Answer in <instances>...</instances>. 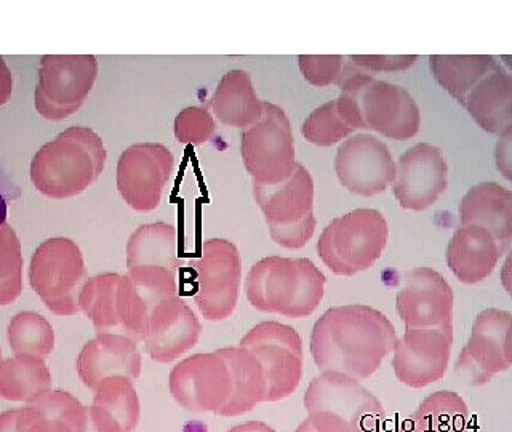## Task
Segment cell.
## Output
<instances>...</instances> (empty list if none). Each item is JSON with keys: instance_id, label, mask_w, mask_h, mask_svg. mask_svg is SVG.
Returning <instances> with one entry per match:
<instances>
[{"instance_id": "cell-1", "label": "cell", "mask_w": 512, "mask_h": 432, "mask_svg": "<svg viewBox=\"0 0 512 432\" xmlns=\"http://www.w3.org/2000/svg\"><path fill=\"white\" fill-rule=\"evenodd\" d=\"M397 335L391 320L365 304L328 309L314 324L311 354L324 372L365 380L394 349Z\"/></svg>"}, {"instance_id": "cell-2", "label": "cell", "mask_w": 512, "mask_h": 432, "mask_svg": "<svg viewBox=\"0 0 512 432\" xmlns=\"http://www.w3.org/2000/svg\"><path fill=\"white\" fill-rule=\"evenodd\" d=\"M106 159L108 152L95 130L66 128L32 157V184L50 199H71L100 178Z\"/></svg>"}, {"instance_id": "cell-3", "label": "cell", "mask_w": 512, "mask_h": 432, "mask_svg": "<svg viewBox=\"0 0 512 432\" xmlns=\"http://www.w3.org/2000/svg\"><path fill=\"white\" fill-rule=\"evenodd\" d=\"M325 282L324 272L308 258L269 256L253 264L245 292L258 311L303 319L319 308Z\"/></svg>"}, {"instance_id": "cell-4", "label": "cell", "mask_w": 512, "mask_h": 432, "mask_svg": "<svg viewBox=\"0 0 512 432\" xmlns=\"http://www.w3.org/2000/svg\"><path fill=\"white\" fill-rule=\"evenodd\" d=\"M304 407L319 432H383L386 421L380 400L343 373L316 376L304 394Z\"/></svg>"}, {"instance_id": "cell-5", "label": "cell", "mask_w": 512, "mask_h": 432, "mask_svg": "<svg viewBox=\"0 0 512 432\" xmlns=\"http://www.w3.org/2000/svg\"><path fill=\"white\" fill-rule=\"evenodd\" d=\"M338 85L341 95L357 104L368 130L399 141L410 140L420 130V106L405 88L376 80L354 64L344 66Z\"/></svg>"}, {"instance_id": "cell-6", "label": "cell", "mask_w": 512, "mask_h": 432, "mask_svg": "<svg viewBox=\"0 0 512 432\" xmlns=\"http://www.w3.org/2000/svg\"><path fill=\"white\" fill-rule=\"evenodd\" d=\"M388 237V221L381 212L360 208L327 224L317 240V253L336 276H356L380 260Z\"/></svg>"}, {"instance_id": "cell-7", "label": "cell", "mask_w": 512, "mask_h": 432, "mask_svg": "<svg viewBox=\"0 0 512 432\" xmlns=\"http://www.w3.org/2000/svg\"><path fill=\"white\" fill-rule=\"evenodd\" d=\"M253 196L260 205L269 234L284 248H303L314 229V181L311 173L298 164L292 176L272 186L253 183Z\"/></svg>"}, {"instance_id": "cell-8", "label": "cell", "mask_w": 512, "mask_h": 432, "mask_svg": "<svg viewBox=\"0 0 512 432\" xmlns=\"http://www.w3.org/2000/svg\"><path fill=\"white\" fill-rule=\"evenodd\" d=\"M87 280L84 255L68 237L45 240L32 255L29 282L56 316H76L80 292Z\"/></svg>"}, {"instance_id": "cell-9", "label": "cell", "mask_w": 512, "mask_h": 432, "mask_svg": "<svg viewBox=\"0 0 512 432\" xmlns=\"http://www.w3.org/2000/svg\"><path fill=\"white\" fill-rule=\"evenodd\" d=\"M240 154L255 184L272 186L293 175L298 167L295 138L284 109L263 101L260 120L240 136Z\"/></svg>"}, {"instance_id": "cell-10", "label": "cell", "mask_w": 512, "mask_h": 432, "mask_svg": "<svg viewBox=\"0 0 512 432\" xmlns=\"http://www.w3.org/2000/svg\"><path fill=\"white\" fill-rule=\"evenodd\" d=\"M98 76L93 55H45L40 60L34 104L40 116L64 120L82 108Z\"/></svg>"}, {"instance_id": "cell-11", "label": "cell", "mask_w": 512, "mask_h": 432, "mask_svg": "<svg viewBox=\"0 0 512 432\" xmlns=\"http://www.w3.org/2000/svg\"><path fill=\"white\" fill-rule=\"evenodd\" d=\"M240 348L260 360L268 394L264 402L292 396L303 376V341L295 328L280 322H261L240 341Z\"/></svg>"}, {"instance_id": "cell-12", "label": "cell", "mask_w": 512, "mask_h": 432, "mask_svg": "<svg viewBox=\"0 0 512 432\" xmlns=\"http://www.w3.org/2000/svg\"><path fill=\"white\" fill-rule=\"evenodd\" d=\"M191 266L196 271L194 301L200 314L213 322L231 317L242 282V258L236 245L226 239L205 240Z\"/></svg>"}, {"instance_id": "cell-13", "label": "cell", "mask_w": 512, "mask_h": 432, "mask_svg": "<svg viewBox=\"0 0 512 432\" xmlns=\"http://www.w3.org/2000/svg\"><path fill=\"white\" fill-rule=\"evenodd\" d=\"M512 367V312L485 309L472 324L456 372L471 386H482Z\"/></svg>"}, {"instance_id": "cell-14", "label": "cell", "mask_w": 512, "mask_h": 432, "mask_svg": "<svg viewBox=\"0 0 512 432\" xmlns=\"http://www.w3.org/2000/svg\"><path fill=\"white\" fill-rule=\"evenodd\" d=\"M175 157L160 143H138L122 152L117 162V189L135 212H152L162 200L173 173Z\"/></svg>"}, {"instance_id": "cell-15", "label": "cell", "mask_w": 512, "mask_h": 432, "mask_svg": "<svg viewBox=\"0 0 512 432\" xmlns=\"http://www.w3.org/2000/svg\"><path fill=\"white\" fill-rule=\"evenodd\" d=\"M453 324L407 327L394 344L392 368L408 388H426L444 378L452 356Z\"/></svg>"}, {"instance_id": "cell-16", "label": "cell", "mask_w": 512, "mask_h": 432, "mask_svg": "<svg viewBox=\"0 0 512 432\" xmlns=\"http://www.w3.org/2000/svg\"><path fill=\"white\" fill-rule=\"evenodd\" d=\"M170 394L189 412L218 413L232 394L229 365L218 352L186 357L170 372Z\"/></svg>"}, {"instance_id": "cell-17", "label": "cell", "mask_w": 512, "mask_h": 432, "mask_svg": "<svg viewBox=\"0 0 512 432\" xmlns=\"http://www.w3.org/2000/svg\"><path fill=\"white\" fill-rule=\"evenodd\" d=\"M335 172L344 188L357 196L380 194L396 178V164L383 141L368 133L351 136L336 152Z\"/></svg>"}, {"instance_id": "cell-18", "label": "cell", "mask_w": 512, "mask_h": 432, "mask_svg": "<svg viewBox=\"0 0 512 432\" xmlns=\"http://www.w3.org/2000/svg\"><path fill=\"white\" fill-rule=\"evenodd\" d=\"M448 165L444 154L429 143H418L400 157L392 191L400 207L423 212L436 204L447 189Z\"/></svg>"}, {"instance_id": "cell-19", "label": "cell", "mask_w": 512, "mask_h": 432, "mask_svg": "<svg viewBox=\"0 0 512 432\" xmlns=\"http://www.w3.org/2000/svg\"><path fill=\"white\" fill-rule=\"evenodd\" d=\"M452 287L431 268L407 272L396 298L399 317L407 327H440L453 324Z\"/></svg>"}, {"instance_id": "cell-20", "label": "cell", "mask_w": 512, "mask_h": 432, "mask_svg": "<svg viewBox=\"0 0 512 432\" xmlns=\"http://www.w3.org/2000/svg\"><path fill=\"white\" fill-rule=\"evenodd\" d=\"M202 325L180 296H168L149 314L143 343L149 357L168 364L196 346Z\"/></svg>"}, {"instance_id": "cell-21", "label": "cell", "mask_w": 512, "mask_h": 432, "mask_svg": "<svg viewBox=\"0 0 512 432\" xmlns=\"http://www.w3.org/2000/svg\"><path fill=\"white\" fill-rule=\"evenodd\" d=\"M77 373L87 388L95 391L111 376L135 381L141 373V352L136 341L120 333H98L88 341L76 362Z\"/></svg>"}, {"instance_id": "cell-22", "label": "cell", "mask_w": 512, "mask_h": 432, "mask_svg": "<svg viewBox=\"0 0 512 432\" xmlns=\"http://www.w3.org/2000/svg\"><path fill=\"white\" fill-rule=\"evenodd\" d=\"M463 226L487 229L501 253L512 244V191L493 181L476 184L464 194L460 205Z\"/></svg>"}, {"instance_id": "cell-23", "label": "cell", "mask_w": 512, "mask_h": 432, "mask_svg": "<svg viewBox=\"0 0 512 432\" xmlns=\"http://www.w3.org/2000/svg\"><path fill=\"white\" fill-rule=\"evenodd\" d=\"M501 255L500 245L487 229L461 226L448 242L445 258L456 279L474 285L492 274Z\"/></svg>"}, {"instance_id": "cell-24", "label": "cell", "mask_w": 512, "mask_h": 432, "mask_svg": "<svg viewBox=\"0 0 512 432\" xmlns=\"http://www.w3.org/2000/svg\"><path fill=\"white\" fill-rule=\"evenodd\" d=\"M480 128L501 135L512 127V74L495 69L480 80L463 101Z\"/></svg>"}, {"instance_id": "cell-25", "label": "cell", "mask_w": 512, "mask_h": 432, "mask_svg": "<svg viewBox=\"0 0 512 432\" xmlns=\"http://www.w3.org/2000/svg\"><path fill=\"white\" fill-rule=\"evenodd\" d=\"M87 407L64 391H50L20 410V432H85Z\"/></svg>"}, {"instance_id": "cell-26", "label": "cell", "mask_w": 512, "mask_h": 432, "mask_svg": "<svg viewBox=\"0 0 512 432\" xmlns=\"http://www.w3.org/2000/svg\"><path fill=\"white\" fill-rule=\"evenodd\" d=\"M210 106L221 124L242 130L263 114V101L256 95L252 76L242 69H232L221 77Z\"/></svg>"}, {"instance_id": "cell-27", "label": "cell", "mask_w": 512, "mask_h": 432, "mask_svg": "<svg viewBox=\"0 0 512 432\" xmlns=\"http://www.w3.org/2000/svg\"><path fill=\"white\" fill-rule=\"evenodd\" d=\"M216 352L228 362L232 376L231 397L218 415L239 416L252 412L256 404L264 402L268 394V381L260 360L240 346L218 349Z\"/></svg>"}, {"instance_id": "cell-28", "label": "cell", "mask_w": 512, "mask_h": 432, "mask_svg": "<svg viewBox=\"0 0 512 432\" xmlns=\"http://www.w3.org/2000/svg\"><path fill=\"white\" fill-rule=\"evenodd\" d=\"M364 127L357 104L341 95L338 100L328 101L314 109L301 125L304 140L320 148L340 143L344 138Z\"/></svg>"}, {"instance_id": "cell-29", "label": "cell", "mask_w": 512, "mask_h": 432, "mask_svg": "<svg viewBox=\"0 0 512 432\" xmlns=\"http://www.w3.org/2000/svg\"><path fill=\"white\" fill-rule=\"evenodd\" d=\"M469 420L471 413L460 394L437 391L408 416L399 432H468Z\"/></svg>"}, {"instance_id": "cell-30", "label": "cell", "mask_w": 512, "mask_h": 432, "mask_svg": "<svg viewBox=\"0 0 512 432\" xmlns=\"http://www.w3.org/2000/svg\"><path fill=\"white\" fill-rule=\"evenodd\" d=\"M52 388V375L44 359L18 356L0 359V397L10 402H34Z\"/></svg>"}, {"instance_id": "cell-31", "label": "cell", "mask_w": 512, "mask_h": 432, "mask_svg": "<svg viewBox=\"0 0 512 432\" xmlns=\"http://www.w3.org/2000/svg\"><path fill=\"white\" fill-rule=\"evenodd\" d=\"M176 229L173 224H143L127 244V268H162L178 271Z\"/></svg>"}, {"instance_id": "cell-32", "label": "cell", "mask_w": 512, "mask_h": 432, "mask_svg": "<svg viewBox=\"0 0 512 432\" xmlns=\"http://www.w3.org/2000/svg\"><path fill=\"white\" fill-rule=\"evenodd\" d=\"M429 66L440 87L461 104L480 80L500 68L490 55H432Z\"/></svg>"}, {"instance_id": "cell-33", "label": "cell", "mask_w": 512, "mask_h": 432, "mask_svg": "<svg viewBox=\"0 0 512 432\" xmlns=\"http://www.w3.org/2000/svg\"><path fill=\"white\" fill-rule=\"evenodd\" d=\"M120 274L106 272L90 277L79 296L80 311L92 320L98 333H120L117 288Z\"/></svg>"}, {"instance_id": "cell-34", "label": "cell", "mask_w": 512, "mask_h": 432, "mask_svg": "<svg viewBox=\"0 0 512 432\" xmlns=\"http://www.w3.org/2000/svg\"><path fill=\"white\" fill-rule=\"evenodd\" d=\"M8 341L16 356L26 354L45 359L55 348V332L45 317L37 312L24 311L10 320Z\"/></svg>"}, {"instance_id": "cell-35", "label": "cell", "mask_w": 512, "mask_h": 432, "mask_svg": "<svg viewBox=\"0 0 512 432\" xmlns=\"http://www.w3.org/2000/svg\"><path fill=\"white\" fill-rule=\"evenodd\" d=\"M93 404L100 405L116 418L124 432H133L140 423V399L133 381L125 376H111L95 389Z\"/></svg>"}, {"instance_id": "cell-36", "label": "cell", "mask_w": 512, "mask_h": 432, "mask_svg": "<svg viewBox=\"0 0 512 432\" xmlns=\"http://www.w3.org/2000/svg\"><path fill=\"white\" fill-rule=\"evenodd\" d=\"M23 292V255L12 226L0 229V306L15 303Z\"/></svg>"}, {"instance_id": "cell-37", "label": "cell", "mask_w": 512, "mask_h": 432, "mask_svg": "<svg viewBox=\"0 0 512 432\" xmlns=\"http://www.w3.org/2000/svg\"><path fill=\"white\" fill-rule=\"evenodd\" d=\"M216 122L212 114L204 108L183 109L175 119V138L178 143L200 146L212 138Z\"/></svg>"}, {"instance_id": "cell-38", "label": "cell", "mask_w": 512, "mask_h": 432, "mask_svg": "<svg viewBox=\"0 0 512 432\" xmlns=\"http://www.w3.org/2000/svg\"><path fill=\"white\" fill-rule=\"evenodd\" d=\"M298 66L309 84L314 87H328L340 84L346 63L341 55H300Z\"/></svg>"}, {"instance_id": "cell-39", "label": "cell", "mask_w": 512, "mask_h": 432, "mask_svg": "<svg viewBox=\"0 0 512 432\" xmlns=\"http://www.w3.org/2000/svg\"><path fill=\"white\" fill-rule=\"evenodd\" d=\"M352 64L359 69L372 72L404 71L418 60L416 55H352Z\"/></svg>"}, {"instance_id": "cell-40", "label": "cell", "mask_w": 512, "mask_h": 432, "mask_svg": "<svg viewBox=\"0 0 512 432\" xmlns=\"http://www.w3.org/2000/svg\"><path fill=\"white\" fill-rule=\"evenodd\" d=\"M85 432H124L111 413L106 412L100 405L92 404L87 407V429Z\"/></svg>"}, {"instance_id": "cell-41", "label": "cell", "mask_w": 512, "mask_h": 432, "mask_svg": "<svg viewBox=\"0 0 512 432\" xmlns=\"http://www.w3.org/2000/svg\"><path fill=\"white\" fill-rule=\"evenodd\" d=\"M496 167L512 183V127L501 133L495 148Z\"/></svg>"}, {"instance_id": "cell-42", "label": "cell", "mask_w": 512, "mask_h": 432, "mask_svg": "<svg viewBox=\"0 0 512 432\" xmlns=\"http://www.w3.org/2000/svg\"><path fill=\"white\" fill-rule=\"evenodd\" d=\"M12 71L5 63L4 56H0V106L12 100Z\"/></svg>"}, {"instance_id": "cell-43", "label": "cell", "mask_w": 512, "mask_h": 432, "mask_svg": "<svg viewBox=\"0 0 512 432\" xmlns=\"http://www.w3.org/2000/svg\"><path fill=\"white\" fill-rule=\"evenodd\" d=\"M0 432H20V410L0 413Z\"/></svg>"}, {"instance_id": "cell-44", "label": "cell", "mask_w": 512, "mask_h": 432, "mask_svg": "<svg viewBox=\"0 0 512 432\" xmlns=\"http://www.w3.org/2000/svg\"><path fill=\"white\" fill-rule=\"evenodd\" d=\"M501 284H503L504 290H506L512 298V250L508 253V256H506L503 269H501Z\"/></svg>"}, {"instance_id": "cell-45", "label": "cell", "mask_w": 512, "mask_h": 432, "mask_svg": "<svg viewBox=\"0 0 512 432\" xmlns=\"http://www.w3.org/2000/svg\"><path fill=\"white\" fill-rule=\"evenodd\" d=\"M229 432H276L269 424L261 423V421H248V423L239 424L236 428H232Z\"/></svg>"}, {"instance_id": "cell-46", "label": "cell", "mask_w": 512, "mask_h": 432, "mask_svg": "<svg viewBox=\"0 0 512 432\" xmlns=\"http://www.w3.org/2000/svg\"><path fill=\"white\" fill-rule=\"evenodd\" d=\"M8 216V204L4 192L0 189V229L4 228Z\"/></svg>"}, {"instance_id": "cell-47", "label": "cell", "mask_w": 512, "mask_h": 432, "mask_svg": "<svg viewBox=\"0 0 512 432\" xmlns=\"http://www.w3.org/2000/svg\"><path fill=\"white\" fill-rule=\"evenodd\" d=\"M295 432H319L316 428H314V424H312V421L304 420L303 423L300 424V428L296 429Z\"/></svg>"}, {"instance_id": "cell-48", "label": "cell", "mask_w": 512, "mask_h": 432, "mask_svg": "<svg viewBox=\"0 0 512 432\" xmlns=\"http://www.w3.org/2000/svg\"><path fill=\"white\" fill-rule=\"evenodd\" d=\"M501 58H503L504 63L508 64L509 68H512V55H504Z\"/></svg>"}]
</instances>
